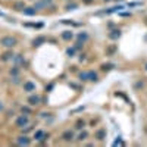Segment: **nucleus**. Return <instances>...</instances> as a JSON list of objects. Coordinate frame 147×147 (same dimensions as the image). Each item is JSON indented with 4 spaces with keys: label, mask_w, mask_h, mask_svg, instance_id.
I'll return each mask as SVG.
<instances>
[{
    "label": "nucleus",
    "mask_w": 147,
    "mask_h": 147,
    "mask_svg": "<svg viewBox=\"0 0 147 147\" xmlns=\"http://www.w3.org/2000/svg\"><path fill=\"white\" fill-rule=\"evenodd\" d=\"M18 46V38L15 35H9V34H5L0 37V47L3 49H15Z\"/></svg>",
    "instance_id": "1"
},
{
    "label": "nucleus",
    "mask_w": 147,
    "mask_h": 147,
    "mask_svg": "<svg viewBox=\"0 0 147 147\" xmlns=\"http://www.w3.org/2000/svg\"><path fill=\"white\" fill-rule=\"evenodd\" d=\"M12 62H13V65H18L21 69H28L30 68V63H28L27 57L24 56L22 53H15L13 59H12Z\"/></svg>",
    "instance_id": "2"
},
{
    "label": "nucleus",
    "mask_w": 147,
    "mask_h": 147,
    "mask_svg": "<svg viewBox=\"0 0 147 147\" xmlns=\"http://www.w3.org/2000/svg\"><path fill=\"white\" fill-rule=\"evenodd\" d=\"M50 138V132H46L44 129H35L34 132V140L38 144H46Z\"/></svg>",
    "instance_id": "3"
},
{
    "label": "nucleus",
    "mask_w": 147,
    "mask_h": 147,
    "mask_svg": "<svg viewBox=\"0 0 147 147\" xmlns=\"http://www.w3.org/2000/svg\"><path fill=\"white\" fill-rule=\"evenodd\" d=\"M75 129H65V131H62V134H60V140H62L63 143H66V144H71V143H74L75 141Z\"/></svg>",
    "instance_id": "4"
},
{
    "label": "nucleus",
    "mask_w": 147,
    "mask_h": 147,
    "mask_svg": "<svg viewBox=\"0 0 147 147\" xmlns=\"http://www.w3.org/2000/svg\"><path fill=\"white\" fill-rule=\"evenodd\" d=\"M13 124H15V127H16V128L27 127L28 124H31V121H30V115H24V113H21V115L15 116Z\"/></svg>",
    "instance_id": "5"
},
{
    "label": "nucleus",
    "mask_w": 147,
    "mask_h": 147,
    "mask_svg": "<svg viewBox=\"0 0 147 147\" xmlns=\"http://www.w3.org/2000/svg\"><path fill=\"white\" fill-rule=\"evenodd\" d=\"M22 90L24 93H27V94H31V93H35L37 91V84L32 81V80H25V81H22Z\"/></svg>",
    "instance_id": "6"
},
{
    "label": "nucleus",
    "mask_w": 147,
    "mask_h": 147,
    "mask_svg": "<svg viewBox=\"0 0 147 147\" xmlns=\"http://www.w3.org/2000/svg\"><path fill=\"white\" fill-rule=\"evenodd\" d=\"M27 103L32 107H37V106H40L43 103V97L40 94H37V93H31L28 96V99H27Z\"/></svg>",
    "instance_id": "7"
},
{
    "label": "nucleus",
    "mask_w": 147,
    "mask_h": 147,
    "mask_svg": "<svg viewBox=\"0 0 147 147\" xmlns=\"http://www.w3.org/2000/svg\"><path fill=\"white\" fill-rule=\"evenodd\" d=\"M15 56V52L13 49H5L3 53H0V62L2 63H7V62H12V59Z\"/></svg>",
    "instance_id": "8"
},
{
    "label": "nucleus",
    "mask_w": 147,
    "mask_h": 147,
    "mask_svg": "<svg viewBox=\"0 0 147 147\" xmlns=\"http://www.w3.org/2000/svg\"><path fill=\"white\" fill-rule=\"evenodd\" d=\"M93 137H94L96 141H100V143L105 141L106 137H107V131H106V128H103V127L96 128V129H94V134H93Z\"/></svg>",
    "instance_id": "9"
},
{
    "label": "nucleus",
    "mask_w": 147,
    "mask_h": 147,
    "mask_svg": "<svg viewBox=\"0 0 147 147\" xmlns=\"http://www.w3.org/2000/svg\"><path fill=\"white\" fill-rule=\"evenodd\" d=\"M15 141H16L18 146H25V147L32 144V138H30L27 134H21V136H18Z\"/></svg>",
    "instance_id": "10"
},
{
    "label": "nucleus",
    "mask_w": 147,
    "mask_h": 147,
    "mask_svg": "<svg viewBox=\"0 0 147 147\" xmlns=\"http://www.w3.org/2000/svg\"><path fill=\"white\" fill-rule=\"evenodd\" d=\"M88 137H90V132L84 128V129L78 131V134L75 136V143L81 144V143H84V141H87V140H88Z\"/></svg>",
    "instance_id": "11"
},
{
    "label": "nucleus",
    "mask_w": 147,
    "mask_h": 147,
    "mask_svg": "<svg viewBox=\"0 0 147 147\" xmlns=\"http://www.w3.org/2000/svg\"><path fill=\"white\" fill-rule=\"evenodd\" d=\"M121 35H122V31L119 28H113V30H109L107 32V38L110 41H118L121 38Z\"/></svg>",
    "instance_id": "12"
},
{
    "label": "nucleus",
    "mask_w": 147,
    "mask_h": 147,
    "mask_svg": "<svg viewBox=\"0 0 147 147\" xmlns=\"http://www.w3.org/2000/svg\"><path fill=\"white\" fill-rule=\"evenodd\" d=\"M60 38H62L63 41H66V43H71V41H74V38H75V34H74L72 30H65V31L60 32Z\"/></svg>",
    "instance_id": "13"
},
{
    "label": "nucleus",
    "mask_w": 147,
    "mask_h": 147,
    "mask_svg": "<svg viewBox=\"0 0 147 147\" xmlns=\"http://www.w3.org/2000/svg\"><path fill=\"white\" fill-rule=\"evenodd\" d=\"M87 125H88V124H87V121H85L84 118H78L75 122H74V129H75V131H81V129H84Z\"/></svg>",
    "instance_id": "14"
},
{
    "label": "nucleus",
    "mask_w": 147,
    "mask_h": 147,
    "mask_svg": "<svg viewBox=\"0 0 147 147\" xmlns=\"http://www.w3.org/2000/svg\"><path fill=\"white\" fill-rule=\"evenodd\" d=\"M116 52H118V46H116V44H109V46L105 49V55H106L107 57L115 56V55H116Z\"/></svg>",
    "instance_id": "15"
},
{
    "label": "nucleus",
    "mask_w": 147,
    "mask_h": 147,
    "mask_svg": "<svg viewBox=\"0 0 147 147\" xmlns=\"http://www.w3.org/2000/svg\"><path fill=\"white\" fill-rule=\"evenodd\" d=\"M44 43H47V37H44V35H37L35 38L32 40L31 46H32V47H40V46L44 44Z\"/></svg>",
    "instance_id": "16"
},
{
    "label": "nucleus",
    "mask_w": 147,
    "mask_h": 147,
    "mask_svg": "<svg viewBox=\"0 0 147 147\" xmlns=\"http://www.w3.org/2000/svg\"><path fill=\"white\" fill-rule=\"evenodd\" d=\"M25 7H27V5H25L24 0H16V2L12 3V9H13L15 12H22Z\"/></svg>",
    "instance_id": "17"
},
{
    "label": "nucleus",
    "mask_w": 147,
    "mask_h": 147,
    "mask_svg": "<svg viewBox=\"0 0 147 147\" xmlns=\"http://www.w3.org/2000/svg\"><path fill=\"white\" fill-rule=\"evenodd\" d=\"M75 38L78 40V41H81V43H87L88 40H90V34L87 32V31H81V32H78L77 35H75Z\"/></svg>",
    "instance_id": "18"
},
{
    "label": "nucleus",
    "mask_w": 147,
    "mask_h": 147,
    "mask_svg": "<svg viewBox=\"0 0 147 147\" xmlns=\"http://www.w3.org/2000/svg\"><path fill=\"white\" fill-rule=\"evenodd\" d=\"M100 77L94 69H88V82H99Z\"/></svg>",
    "instance_id": "19"
},
{
    "label": "nucleus",
    "mask_w": 147,
    "mask_h": 147,
    "mask_svg": "<svg viewBox=\"0 0 147 147\" xmlns=\"http://www.w3.org/2000/svg\"><path fill=\"white\" fill-rule=\"evenodd\" d=\"M22 13L25 15V16H30V18H31V16H35L37 13H38V12L35 10V7H34V6H27L25 9L22 10Z\"/></svg>",
    "instance_id": "20"
},
{
    "label": "nucleus",
    "mask_w": 147,
    "mask_h": 147,
    "mask_svg": "<svg viewBox=\"0 0 147 147\" xmlns=\"http://www.w3.org/2000/svg\"><path fill=\"white\" fill-rule=\"evenodd\" d=\"M77 78L80 82H88V71H80L77 74Z\"/></svg>",
    "instance_id": "21"
},
{
    "label": "nucleus",
    "mask_w": 147,
    "mask_h": 147,
    "mask_svg": "<svg viewBox=\"0 0 147 147\" xmlns=\"http://www.w3.org/2000/svg\"><path fill=\"white\" fill-rule=\"evenodd\" d=\"M7 74H9V77H19L21 75V68L18 65H13L7 71Z\"/></svg>",
    "instance_id": "22"
},
{
    "label": "nucleus",
    "mask_w": 147,
    "mask_h": 147,
    "mask_svg": "<svg viewBox=\"0 0 147 147\" xmlns=\"http://www.w3.org/2000/svg\"><path fill=\"white\" fill-rule=\"evenodd\" d=\"M115 68H116V65L112 63V62H107V63H102V65H100V71H102V72H109V71H112V69H115Z\"/></svg>",
    "instance_id": "23"
},
{
    "label": "nucleus",
    "mask_w": 147,
    "mask_h": 147,
    "mask_svg": "<svg viewBox=\"0 0 147 147\" xmlns=\"http://www.w3.org/2000/svg\"><path fill=\"white\" fill-rule=\"evenodd\" d=\"M78 6H80V3L75 2V0H72V2H68V3L65 5V10H66V12L75 10V9H78Z\"/></svg>",
    "instance_id": "24"
},
{
    "label": "nucleus",
    "mask_w": 147,
    "mask_h": 147,
    "mask_svg": "<svg viewBox=\"0 0 147 147\" xmlns=\"http://www.w3.org/2000/svg\"><path fill=\"white\" fill-rule=\"evenodd\" d=\"M65 53H66V56L68 57H75V55L78 53V50L74 46H71V47H66V50H65Z\"/></svg>",
    "instance_id": "25"
},
{
    "label": "nucleus",
    "mask_w": 147,
    "mask_h": 147,
    "mask_svg": "<svg viewBox=\"0 0 147 147\" xmlns=\"http://www.w3.org/2000/svg\"><path fill=\"white\" fill-rule=\"evenodd\" d=\"M68 85L71 88H74L77 93H81V91H84V87L82 85H80V84H77V82H74V81H71V82H68Z\"/></svg>",
    "instance_id": "26"
},
{
    "label": "nucleus",
    "mask_w": 147,
    "mask_h": 147,
    "mask_svg": "<svg viewBox=\"0 0 147 147\" xmlns=\"http://www.w3.org/2000/svg\"><path fill=\"white\" fill-rule=\"evenodd\" d=\"M21 113H24V115H32V106H30V105L21 106Z\"/></svg>",
    "instance_id": "27"
},
{
    "label": "nucleus",
    "mask_w": 147,
    "mask_h": 147,
    "mask_svg": "<svg viewBox=\"0 0 147 147\" xmlns=\"http://www.w3.org/2000/svg\"><path fill=\"white\" fill-rule=\"evenodd\" d=\"M144 87H146V82H144V81H141V80H138V81L134 82V90H137V91L143 90Z\"/></svg>",
    "instance_id": "28"
},
{
    "label": "nucleus",
    "mask_w": 147,
    "mask_h": 147,
    "mask_svg": "<svg viewBox=\"0 0 147 147\" xmlns=\"http://www.w3.org/2000/svg\"><path fill=\"white\" fill-rule=\"evenodd\" d=\"M34 127H35L34 124H32V125H31V124H28L27 127H22V128H19V129H21V134H28V132H31V131L34 129Z\"/></svg>",
    "instance_id": "29"
},
{
    "label": "nucleus",
    "mask_w": 147,
    "mask_h": 147,
    "mask_svg": "<svg viewBox=\"0 0 147 147\" xmlns=\"http://www.w3.org/2000/svg\"><path fill=\"white\" fill-rule=\"evenodd\" d=\"M22 78H21V75L19 77H10V84H13V85H19V84H22Z\"/></svg>",
    "instance_id": "30"
},
{
    "label": "nucleus",
    "mask_w": 147,
    "mask_h": 147,
    "mask_svg": "<svg viewBox=\"0 0 147 147\" xmlns=\"http://www.w3.org/2000/svg\"><path fill=\"white\" fill-rule=\"evenodd\" d=\"M96 2H97V0H80V3L84 5V6H91V5H94Z\"/></svg>",
    "instance_id": "31"
},
{
    "label": "nucleus",
    "mask_w": 147,
    "mask_h": 147,
    "mask_svg": "<svg viewBox=\"0 0 147 147\" xmlns=\"http://www.w3.org/2000/svg\"><path fill=\"white\" fill-rule=\"evenodd\" d=\"M74 47L77 49V50L80 52V50H82L84 49V43H81V41H78V40H75V43H74Z\"/></svg>",
    "instance_id": "32"
},
{
    "label": "nucleus",
    "mask_w": 147,
    "mask_h": 147,
    "mask_svg": "<svg viewBox=\"0 0 147 147\" xmlns=\"http://www.w3.org/2000/svg\"><path fill=\"white\" fill-rule=\"evenodd\" d=\"M87 56H88V55L85 53V52H81V53H80V62H81V63L85 62V60H87Z\"/></svg>",
    "instance_id": "33"
},
{
    "label": "nucleus",
    "mask_w": 147,
    "mask_h": 147,
    "mask_svg": "<svg viewBox=\"0 0 147 147\" xmlns=\"http://www.w3.org/2000/svg\"><path fill=\"white\" fill-rule=\"evenodd\" d=\"M38 116H40L41 119H46V118H49V116H52V112H41Z\"/></svg>",
    "instance_id": "34"
},
{
    "label": "nucleus",
    "mask_w": 147,
    "mask_h": 147,
    "mask_svg": "<svg viewBox=\"0 0 147 147\" xmlns=\"http://www.w3.org/2000/svg\"><path fill=\"white\" fill-rule=\"evenodd\" d=\"M99 121H100V118H96V119H91V121H90V127H93V128H94V127H96L97 124H99Z\"/></svg>",
    "instance_id": "35"
},
{
    "label": "nucleus",
    "mask_w": 147,
    "mask_h": 147,
    "mask_svg": "<svg viewBox=\"0 0 147 147\" xmlns=\"http://www.w3.org/2000/svg\"><path fill=\"white\" fill-rule=\"evenodd\" d=\"M119 16H122V18H131L132 13H131V12H122V13H119Z\"/></svg>",
    "instance_id": "36"
},
{
    "label": "nucleus",
    "mask_w": 147,
    "mask_h": 147,
    "mask_svg": "<svg viewBox=\"0 0 147 147\" xmlns=\"http://www.w3.org/2000/svg\"><path fill=\"white\" fill-rule=\"evenodd\" d=\"M84 110V106H80V107H77V109H74L72 112H71V115H74V113H78V112H82Z\"/></svg>",
    "instance_id": "37"
},
{
    "label": "nucleus",
    "mask_w": 147,
    "mask_h": 147,
    "mask_svg": "<svg viewBox=\"0 0 147 147\" xmlns=\"http://www.w3.org/2000/svg\"><path fill=\"white\" fill-rule=\"evenodd\" d=\"M53 85H55L53 82H50V84H49V85H46V91H50V90L53 88Z\"/></svg>",
    "instance_id": "38"
},
{
    "label": "nucleus",
    "mask_w": 147,
    "mask_h": 147,
    "mask_svg": "<svg viewBox=\"0 0 147 147\" xmlns=\"http://www.w3.org/2000/svg\"><path fill=\"white\" fill-rule=\"evenodd\" d=\"M2 112H5V103L0 100V113H2Z\"/></svg>",
    "instance_id": "39"
},
{
    "label": "nucleus",
    "mask_w": 147,
    "mask_h": 147,
    "mask_svg": "<svg viewBox=\"0 0 147 147\" xmlns=\"http://www.w3.org/2000/svg\"><path fill=\"white\" fill-rule=\"evenodd\" d=\"M138 5H140L138 2H134V3H129V5H128V7H136V6H138Z\"/></svg>",
    "instance_id": "40"
},
{
    "label": "nucleus",
    "mask_w": 147,
    "mask_h": 147,
    "mask_svg": "<svg viewBox=\"0 0 147 147\" xmlns=\"http://www.w3.org/2000/svg\"><path fill=\"white\" fill-rule=\"evenodd\" d=\"M15 116V112L12 110V112H7V118H13Z\"/></svg>",
    "instance_id": "41"
},
{
    "label": "nucleus",
    "mask_w": 147,
    "mask_h": 147,
    "mask_svg": "<svg viewBox=\"0 0 147 147\" xmlns=\"http://www.w3.org/2000/svg\"><path fill=\"white\" fill-rule=\"evenodd\" d=\"M99 2H103V3H110L112 0H99Z\"/></svg>",
    "instance_id": "42"
},
{
    "label": "nucleus",
    "mask_w": 147,
    "mask_h": 147,
    "mask_svg": "<svg viewBox=\"0 0 147 147\" xmlns=\"http://www.w3.org/2000/svg\"><path fill=\"white\" fill-rule=\"evenodd\" d=\"M112 2H116L118 3V2H124V0H112Z\"/></svg>",
    "instance_id": "43"
},
{
    "label": "nucleus",
    "mask_w": 147,
    "mask_h": 147,
    "mask_svg": "<svg viewBox=\"0 0 147 147\" xmlns=\"http://www.w3.org/2000/svg\"><path fill=\"white\" fill-rule=\"evenodd\" d=\"M62 2H65V3H68V2H72V0H62Z\"/></svg>",
    "instance_id": "44"
},
{
    "label": "nucleus",
    "mask_w": 147,
    "mask_h": 147,
    "mask_svg": "<svg viewBox=\"0 0 147 147\" xmlns=\"http://www.w3.org/2000/svg\"><path fill=\"white\" fill-rule=\"evenodd\" d=\"M144 69H146V71H147V63H146V66H144Z\"/></svg>",
    "instance_id": "45"
},
{
    "label": "nucleus",
    "mask_w": 147,
    "mask_h": 147,
    "mask_svg": "<svg viewBox=\"0 0 147 147\" xmlns=\"http://www.w3.org/2000/svg\"><path fill=\"white\" fill-rule=\"evenodd\" d=\"M28 2H35V0H28Z\"/></svg>",
    "instance_id": "46"
}]
</instances>
